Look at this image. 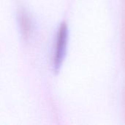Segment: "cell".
<instances>
[{
	"label": "cell",
	"instance_id": "cell-2",
	"mask_svg": "<svg viewBox=\"0 0 125 125\" xmlns=\"http://www.w3.org/2000/svg\"><path fill=\"white\" fill-rule=\"evenodd\" d=\"M18 23L19 26L21 29V31L23 36L25 38H28L30 37L32 29L33 24L30 15H29L28 12L25 10H21L18 12Z\"/></svg>",
	"mask_w": 125,
	"mask_h": 125
},
{
	"label": "cell",
	"instance_id": "cell-1",
	"mask_svg": "<svg viewBox=\"0 0 125 125\" xmlns=\"http://www.w3.org/2000/svg\"><path fill=\"white\" fill-rule=\"evenodd\" d=\"M69 40V30L67 24L64 22L62 23L57 31L56 37L55 50L53 58V71L57 73L59 72L63 62L64 61L67 45Z\"/></svg>",
	"mask_w": 125,
	"mask_h": 125
}]
</instances>
